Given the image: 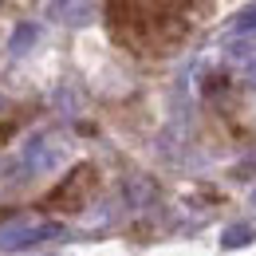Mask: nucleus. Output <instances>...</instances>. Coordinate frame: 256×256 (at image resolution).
Listing matches in <instances>:
<instances>
[{
	"instance_id": "4",
	"label": "nucleus",
	"mask_w": 256,
	"mask_h": 256,
	"mask_svg": "<svg viewBox=\"0 0 256 256\" xmlns=\"http://www.w3.org/2000/svg\"><path fill=\"white\" fill-rule=\"evenodd\" d=\"M36 40H40V28H36V24H20V28L12 32V44H8V52H12V56H24V52L32 48Z\"/></svg>"
},
{
	"instance_id": "1",
	"label": "nucleus",
	"mask_w": 256,
	"mask_h": 256,
	"mask_svg": "<svg viewBox=\"0 0 256 256\" xmlns=\"http://www.w3.org/2000/svg\"><path fill=\"white\" fill-rule=\"evenodd\" d=\"M56 236H64V224L16 217V221H8L0 228V252H28V248L44 244V240H56Z\"/></svg>"
},
{
	"instance_id": "2",
	"label": "nucleus",
	"mask_w": 256,
	"mask_h": 256,
	"mask_svg": "<svg viewBox=\"0 0 256 256\" xmlns=\"http://www.w3.org/2000/svg\"><path fill=\"white\" fill-rule=\"evenodd\" d=\"M48 16L60 24H87L95 16V8L91 4H48Z\"/></svg>"
},
{
	"instance_id": "7",
	"label": "nucleus",
	"mask_w": 256,
	"mask_h": 256,
	"mask_svg": "<svg viewBox=\"0 0 256 256\" xmlns=\"http://www.w3.org/2000/svg\"><path fill=\"white\" fill-rule=\"evenodd\" d=\"M0 102H4V98H0Z\"/></svg>"
},
{
	"instance_id": "6",
	"label": "nucleus",
	"mask_w": 256,
	"mask_h": 256,
	"mask_svg": "<svg viewBox=\"0 0 256 256\" xmlns=\"http://www.w3.org/2000/svg\"><path fill=\"white\" fill-rule=\"evenodd\" d=\"M232 28H236V32H256V4H248V8H240V12H236Z\"/></svg>"
},
{
	"instance_id": "3",
	"label": "nucleus",
	"mask_w": 256,
	"mask_h": 256,
	"mask_svg": "<svg viewBox=\"0 0 256 256\" xmlns=\"http://www.w3.org/2000/svg\"><path fill=\"white\" fill-rule=\"evenodd\" d=\"M256 240V228L252 224H228L221 232V244L224 248H244V244H252Z\"/></svg>"
},
{
	"instance_id": "5",
	"label": "nucleus",
	"mask_w": 256,
	"mask_h": 256,
	"mask_svg": "<svg viewBox=\"0 0 256 256\" xmlns=\"http://www.w3.org/2000/svg\"><path fill=\"white\" fill-rule=\"evenodd\" d=\"M56 158H60V154H56V150H44V142H32V150H28V166H32V170H52Z\"/></svg>"
}]
</instances>
